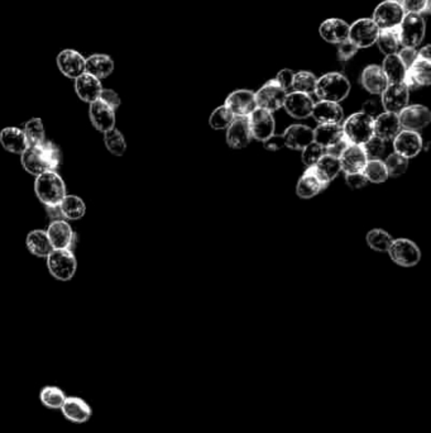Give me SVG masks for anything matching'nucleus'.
Instances as JSON below:
<instances>
[{
    "label": "nucleus",
    "instance_id": "f257e3e1",
    "mask_svg": "<svg viewBox=\"0 0 431 433\" xmlns=\"http://www.w3.org/2000/svg\"><path fill=\"white\" fill-rule=\"evenodd\" d=\"M21 163L27 172L38 177L49 171H56L61 163V151L51 142L29 145L21 155Z\"/></svg>",
    "mask_w": 431,
    "mask_h": 433
},
{
    "label": "nucleus",
    "instance_id": "f03ea898",
    "mask_svg": "<svg viewBox=\"0 0 431 433\" xmlns=\"http://www.w3.org/2000/svg\"><path fill=\"white\" fill-rule=\"evenodd\" d=\"M35 192L37 198L49 208H58L66 194V184L56 171H49L35 178Z\"/></svg>",
    "mask_w": 431,
    "mask_h": 433
},
{
    "label": "nucleus",
    "instance_id": "7ed1b4c3",
    "mask_svg": "<svg viewBox=\"0 0 431 433\" xmlns=\"http://www.w3.org/2000/svg\"><path fill=\"white\" fill-rule=\"evenodd\" d=\"M350 92V83L340 72H328L318 79L315 94L320 100L340 103Z\"/></svg>",
    "mask_w": 431,
    "mask_h": 433
},
{
    "label": "nucleus",
    "instance_id": "20e7f679",
    "mask_svg": "<svg viewBox=\"0 0 431 433\" xmlns=\"http://www.w3.org/2000/svg\"><path fill=\"white\" fill-rule=\"evenodd\" d=\"M373 123L375 118L363 112L352 114L349 118H346L344 124H341L343 135L352 145L362 146L375 136Z\"/></svg>",
    "mask_w": 431,
    "mask_h": 433
},
{
    "label": "nucleus",
    "instance_id": "39448f33",
    "mask_svg": "<svg viewBox=\"0 0 431 433\" xmlns=\"http://www.w3.org/2000/svg\"><path fill=\"white\" fill-rule=\"evenodd\" d=\"M46 259L51 275L60 281L71 280L78 269L76 257L71 250H52Z\"/></svg>",
    "mask_w": 431,
    "mask_h": 433
},
{
    "label": "nucleus",
    "instance_id": "423d86ee",
    "mask_svg": "<svg viewBox=\"0 0 431 433\" xmlns=\"http://www.w3.org/2000/svg\"><path fill=\"white\" fill-rule=\"evenodd\" d=\"M425 28L426 26H425L424 18L421 17V15L406 13L403 22L398 26L401 47L416 49L424 40Z\"/></svg>",
    "mask_w": 431,
    "mask_h": 433
},
{
    "label": "nucleus",
    "instance_id": "0eeeda50",
    "mask_svg": "<svg viewBox=\"0 0 431 433\" xmlns=\"http://www.w3.org/2000/svg\"><path fill=\"white\" fill-rule=\"evenodd\" d=\"M387 252L391 260L403 268L416 266L421 260V251L417 247L416 243L407 238L394 240Z\"/></svg>",
    "mask_w": 431,
    "mask_h": 433
},
{
    "label": "nucleus",
    "instance_id": "6e6552de",
    "mask_svg": "<svg viewBox=\"0 0 431 433\" xmlns=\"http://www.w3.org/2000/svg\"><path fill=\"white\" fill-rule=\"evenodd\" d=\"M255 95L257 108L273 113L283 107L287 92L277 83L276 79H272L262 86L258 92H255Z\"/></svg>",
    "mask_w": 431,
    "mask_h": 433
},
{
    "label": "nucleus",
    "instance_id": "1a4fd4ad",
    "mask_svg": "<svg viewBox=\"0 0 431 433\" xmlns=\"http://www.w3.org/2000/svg\"><path fill=\"white\" fill-rule=\"evenodd\" d=\"M406 15L405 9L401 4L392 0H386L378 4L373 13V22L377 24V27L382 29L395 28L398 27L400 23L403 22V17Z\"/></svg>",
    "mask_w": 431,
    "mask_h": 433
},
{
    "label": "nucleus",
    "instance_id": "9d476101",
    "mask_svg": "<svg viewBox=\"0 0 431 433\" xmlns=\"http://www.w3.org/2000/svg\"><path fill=\"white\" fill-rule=\"evenodd\" d=\"M380 35V28L377 27L373 19L371 18H361L349 26V41L358 49H367L375 44Z\"/></svg>",
    "mask_w": 431,
    "mask_h": 433
},
{
    "label": "nucleus",
    "instance_id": "9b49d317",
    "mask_svg": "<svg viewBox=\"0 0 431 433\" xmlns=\"http://www.w3.org/2000/svg\"><path fill=\"white\" fill-rule=\"evenodd\" d=\"M248 123L252 138H255L261 142L269 140L271 136L275 135V118L272 113H269L261 108H255L252 113L248 115Z\"/></svg>",
    "mask_w": 431,
    "mask_h": 433
},
{
    "label": "nucleus",
    "instance_id": "f8f14e48",
    "mask_svg": "<svg viewBox=\"0 0 431 433\" xmlns=\"http://www.w3.org/2000/svg\"><path fill=\"white\" fill-rule=\"evenodd\" d=\"M86 57L74 49H65L57 55V67L60 72L71 80L78 79L85 72Z\"/></svg>",
    "mask_w": 431,
    "mask_h": 433
},
{
    "label": "nucleus",
    "instance_id": "ddd939ff",
    "mask_svg": "<svg viewBox=\"0 0 431 433\" xmlns=\"http://www.w3.org/2000/svg\"><path fill=\"white\" fill-rule=\"evenodd\" d=\"M398 120H400L401 129L419 132L424 129L426 126H429L431 122V113L430 111L424 106L414 104V106L403 108V111L398 113Z\"/></svg>",
    "mask_w": 431,
    "mask_h": 433
},
{
    "label": "nucleus",
    "instance_id": "4468645a",
    "mask_svg": "<svg viewBox=\"0 0 431 433\" xmlns=\"http://www.w3.org/2000/svg\"><path fill=\"white\" fill-rule=\"evenodd\" d=\"M409 98H410V90L405 86L403 83L389 84L381 94L382 106L386 112L398 114L403 108L409 106Z\"/></svg>",
    "mask_w": 431,
    "mask_h": 433
},
{
    "label": "nucleus",
    "instance_id": "2eb2a0df",
    "mask_svg": "<svg viewBox=\"0 0 431 433\" xmlns=\"http://www.w3.org/2000/svg\"><path fill=\"white\" fill-rule=\"evenodd\" d=\"M89 115L92 126L101 133H105L115 128V109L104 100L96 99L90 103Z\"/></svg>",
    "mask_w": 431,
    "mask_h": 433
},
{
    "label": "nucleus",
    "instance_id": "dca6fc26",
    "mask_svg": "<svg viewBox=\"0 0 431 433\" xmlns=\"http://www.w3.org/2000/svg\"><path fill=\"white\" fill-rule=\"evenodd\" d=\"M430 60H425V58L417 56L414 64L407 69L406 76L403 79V84L409 90H416L421 86L430 85Z\"/></svg>",
    "mask_w": 431,
    "mask_h": 433
},
{
    "label": "nucleus",
    "instance_id": "f3484780",
    "mask_svg": "<svg viewBox=\"0 0 431 433\" xmlns=\"http://www.w3.org/2000/svg\"><path fill=\"white\" fill-rule=\"evenodd\" d=\"M252 141L248 117H234L230 126L226 128V143L230 149H246Z\"/></svg>",
    "mask_w": 431,
    "mask_h": 433
},
{
    "label": "nucleus",
    "instance_id": "a211bd4d",
    "mask_svg": "<svg viewBox=\"0 0 431 433\" xmlns=\"http://www.w3.org/2000/svg\"><path fill=\"white\" fill-rule=\"evenodd\" d=\"M235 117H248L257 108L255 92L241 89L230 92L224 104Z\"/></svg>",
    "mask_w": 431,
    "mask_h": 433
},
{
    "label": "nucleus",
    "instance_id": "6ab92c4d",
    "mask_svg": "<svg viewBox=\"0 0 431 433\" xmlns=\"http://www.w3.org/2000/svg\"><path fill=\"white\" fill-rule=\"evenodd\" d=\"M424 142L419 132H411V131H400V133L394 138V147L395 152L406 157L407 160L416 157L421 149H423Z\"/></svg>",
    "mask_w": 431,
    "mask_h": 433
},
{
    "label": "nucleus",
    "instance_id": "aec40b11",
    "mask_svg": "<svg viewBox=\"0 0 431 433\" xmlns=\"http://www.w3.org/2000/svg\"><path fill=\"white\" fill-rule=\"evenodd\" d=\"M314 100L310 95L303 92H292L286 95V99L283 103V108L291 117L296 120H305L311 117V112L314 108Z\"/></svg>",
    "mask_w": 431,
    "mask_h": 433
},
{
    "label": "nucleus",
    "instance_id": "412c9836",
    "mask_svg": "<svg viewBox=\"0 0 431 433\" xmlns=\"http://www.w3.org/2000/svg\"><path fill=\"white\" fill-rule=\"evenodd\" d=\"M281 138L283 147L300 151L314 142V132L305 124H292L283 132Z\"/></svg>",
    "mask_w": 431,
    "mask_h": 433
},
{
    "label": "nucleus",
    "instance_id": "4be33fe9",
    "mask_svg": "<svg viewBox=\"0 0 431 433\" xmlns=\"http://www.w3.org/2000/svg\"><path fill=\"white\" fill-rule=\"evenodd\" d=\"M47 235L53 250H70L75 238L72 227L62 220H53L47 229Z\"/></svg>",
    "mask_w": 431,
    "mask_h": 433
},
{
    "label": "nucleus",
    "instance_id": "5701e85b",
    "mask_svg": "<svg viewBox=\"0 0 431 433\" xmlns=\"http://www.w3.org/2000/svg\"><path fill=\"white\" fill-rule=\"evenodd\" d=\"M319 33L326 42L339 44L349 38V24L340 18H329L320 24Z\"/></svg>",
    "mask_w": 431,
    "mask_h": 433
},
{
    "label": "nucleus",
    "instance_id": "b1692460",
    "mask_svg": "<svg viewBox=\"0 0 431 433\" xmlns=\"http://www.w3.org/2000/svg\"><path fill=\"white\" fill-rule=\"evenodd\" d=\"M311 117L318 122L319 124H338L343 121L344 112L339 103L320 100L319 103L314 104Z\"/></svg>",
    "mask_w": 431,
    "mask_h": 433
},
{
    "label": "nucleus",
    "instance_id": "393cba45",
    "mask_svg": "<svg viewBox=\"0 0 431 433\" xmlns=\"http://www.w3.org/2000/svg\"><path fill=\"white\" fill-rule=\"evenodd\" d=\"M103 89L104 88L101 84V80L92 76L87 72H84L78 79H75V92L80 99L89 104L99 99Z\"/></svg>",
    "mask_w": 431,
    "mask_h": 433
},
{
    "label": "nucleus",
    "instance_id": "a878e982",
    "mask_svg": "<svg viewBox=\"0 0 431 433\" xmlns=\"http://www.w3.org/2000/svg\"><path fill=\"white\" fill-rule=\"evenodd\" d=\"M373 128H375V137L381 138L382 141L384 142L394 141V138L401 131L398 114L389 113V112L378 114L375 118Z\"/></svg>",
    "mask_w": 431,
    "mask_h": 433
},
{
    "label": "nucleus",
    "instance_id": "bb28decb",
    "mask_svg": "<svg viewBox=\"0 0 431 433\" xmlns=\"http://www.w3.org/2000/svg\"><path fill=\"white\" fill-rule=\"evenodd\" d=\"M368 158L362 146L350 145L339 157L340 168L346 174L362 172Z\"/></svg>",
    "mask_w": 431,
    "mask_h": 433
},
{
    "label": "nucleus",
    "instance_id": "cd10ccee",
    "mask_svg": "<svg viewBox=\"0 0 431 433\" xmlns=\"http://www.w3.org/2000/svg\"><path fill=\"white\" fill-rule=\"evenodd\" d=\"M61 411L66 418L75 423H85L92 417V411L90 405L81 398H66Z\"/></svg>",
    "mask_w": 431,
    "mask_h": 433
},
{
    "label": "nucleus",
    "instance_id": "c85d7f7f",
    "mask_svg": "<svg viewBox=\"0 0 431 433\" xmlns=\"http://www.w3.org/2000/svg\"><path fill=\"white\" fill-rule=\"evenodd\" d=\"M361 84L371 94H382L389 85V81L378 65H368L362 72Z\"/></svg>",
    "mask_w": 431,
    "mask_h": 433
},
{
    "label": "nucleus",
    "instance_id": "c756f323",
    "mask_svg": "<svg viewBox=\"0 0 431 433\" xmlns=\"http://www.w3.org/2000/svg\"><path fill=\"white\" fill-rule=\"evenodd\" d=\"M114 60L106 54H94L86 57L85 72L99 80L106 79L114 72Z\"/></svg>",
    "mask_w": 431,
    "mask_h": 433
},
{
    "label": "nucleus",
    "instance_id": "7c9ffc66",
    "mask_svg": "<svg viewBox=\"0 0 431 433\" xmlns=\"http://www.w3.org/2000/svg\"><path fill=\"white\" fill-rule=\"evenodd\" d=\"M0 143L7 151L17 155H22L24 149L29 146L23 129L18 127H7L1 129Z\"/></svg>",
    "mask_w": 431,
    "mask_h": 433
},
{
    "label": "nucleus",
    "instance_id": "2f4dec72",
    "mask_svg": "<svg viewBox=\"0 0 431 433\" xmlns=\"http://www.w3.org/2000/svg\"><path fill=\"white\" fill-rule=\"evenodd\" d=\"M328 185L323 184L319 180L314 168H307L303 177L297 181L296 194L297 197L303 199H311L316 197L319 193L324 190Z\"/></svg>",
    "mask_w": 431,
    "mask_h": 433
},
{
    "label": "nucleus",
    "instance_id": "473e14b6",
    "mask_svg": "<svg viewBox=\"0 0 431 433\" xmlns=\"http://www.w3.org/2000/svg\"><path fill=\"white\" fill-rule=\"evenodd\" d=\"M312 168H314L319 180L326 185L329 184L330 181L337 178L339 175L340 171H341L339 158L330 156L328 154L321 157Z\"/></svg>",
    "mask_w": 431,
    "mask_h": 433
},
{
    "label": "nucleus",
    "instance_id": "72a5a7b5",
    "mask_svg": "<svg viewBox=\"0 0 431 433\" xmlns=\"http://www.w3.org/2000/svg\"><path fill=\"white\" fill-rule=\"evenodd\" d=\"M27 249L32 255L37 257H47L52 252V245L47 235V231L43 229H33L27 236Z\"/></svg>",
    "mask_w": 431,
    "mask_h": 433
},
{
    "label": "nucleus",
    "instance_id": "f704fd0d",
    "mask_svg": "<svg viewBox=\"0 0 431 433\" xmlns=\"http://www.w3.org/2000/svg\"><path fill=\"white\" fill-rule=\"evenodd\" d=\"M314 132V142L318 143L323 149H328L334 143L338 142L343 137V127L341 124H319L318 127L312 129Z\"/></svg>",
    "mask_w": 431,
    "mask_h": 433
},
{
    "label": "nucleus",
    "instance_id": "c9c22d12",
    "mask_svg": "<svg viewBox=\"0 0 431 433\" xmlns=\"http://www.w3.org/2000/svg\"><path fill=\"white\" fill-rule=\"evenodd\" d=\"M382 72L387 79L389 84H401L406 76L407 67L405 66L403 60L396 54V55L386 56L382 64Z\"/></svg>",
    "mask_w": 431,
    "mask_h": 433
},
{
    "label": "nucleus",
    "instance_id": "e433bc0d",
    "mask_svg": "<svg viewBox=\"0 0 431 433\" xmlns=\"http://www.w3.org/2000/svg\"><path fill=\"white\" fill-rule=\"evenodd\" d=\"M375 43L378 44L382 54H384L386 56L396 55L397 52L401 49L398 27L380 31V35H378V38H377Z\"/></svg>",
    "mask_w": 431,
    "mask_h": 433
},
{
    "label": "nucleus",
    "instance_id": "4c0bfd02",
    "mask_svg": "<svg viewBox=\"0 0 431 433\" xmlns=\"http://www.w3.org/2000/svg\"><path fill=\"white\" fill-rule=\"evenodd\" d=\"M58 209L65 218L78 220L83 218L86 213V204L83 199L78 195H66Z\"/></svg>",
    "mask_w": 431,
    "mask_h": 433
},
{
    "label": "nucleus",
    "instance_id": "58836bf2",
    "mask_svg": "<svg viewBox=\"0 0 431 433\" xmlns=\"http://www.w3.org/2000/svg\"><path fill=\"white\" fill-rule=\"evenodd\" d=\"M362 174L367 179V181L375 184L384 183L389 178L387 169L382 160H368L366 166L362 170Z\"/></svg>",
    "mask_w": 431,
    "mask_h": 433
},
{
    "label": "nucleus",
    "instance_id": "ea45409f",
    "mask_svg": "<svg viewBox=\"0 0 431 433\" xmlns=\"http://www.w3.org/2000/svg\"><path fill=\"white\" fill-rule=\"evenodd\" d=\"M104 143L108 151L113 154L114 156L121 157L126 154L127 149L126 138L117 128H113L104 133Z\"/></svg>",
    "mask_w": 431,
    "mask_h": 433
},
{
    "label": "nucleus",
    "instance_id": "a19ab883",
    "mask_svg": "<svg viewBox=\"0 0 431 433\" xmlns=\"http://www.w3.org/2000/svg\"><path fill=\"white\" fill-rule=\"evenodd\" d=\"M40 400L42 405L51 409H61L66 400L64 391L57 386H44L40 393Z\"/></svg>",
    "mask_w": 431,
    "mask_h": 433
},
{
    "label": "nucleus",
    "instance_id": "79ce46f5",
    "mask_svg": "<svg viewBox=\"0 0 431 433\" xmlns=\"http://www.w3.org/2000/svg\"><path fill=\"white\" fill-rule=\"evenodd\" d=\"M316 81H318V78L312 72H296L294 75V80H292V89H294V92L311 95L312 92H315Z\"/></svg>",
    "mask_w": 431,
    "mask_h": 433
},
{
    "label": "nucleus",
    "instance_id": "37998d69",
    "mask_svg": "<svg viewBox=\"0 0 431 433\" xmlns=\"http://www.w3.org/2000/svg\"><path fill=\"white\" fill-rule=\"evenodd\" d=\"M366 240H367L368 246L375 251H378V252H387L391 243L394 241L389 234L383 229H380V228L369 231Z\"/></svg>",
    "mask_w": 431,
    "mask_h": 433
},
{
    "label": "nucleus",
    "instance_id": "c03bdc74",
    "mask_svg": "<svg viewBox=\"0 0 431 433\" xmlns=\"http://www.w3.org/2000/svg\"><path fill=\"white\" fill-rule=\"evenodd\" d=\"M23 132L28 141V145H40L44 142V127L42 120L32 118L23 128Z\"/></svg>",
    "mask_w": 431,
    "mask_h": 433
},
{
    "label": "nucleus",
    "instance_id": "a18cd8bd",
    "mask_svg": "<svg viewBox=\"0 0 431 433\" xmlns=\"http://www.w3.org/2000/svg\"><path fill=\"white\" fill-rule=\"evenodd\" d=\"M383 163H384V166H386L387 172H389V177H391V178L401 177L406 172L407 168H409V160L406 157L398 155L396 152L391 154L386 158V161H383Z\"/></svg>",
    "mask_w": 431,
    "mask_h": 433
},
{
    "label": "nucleus",
    "instance_id": "49530a36",
    "mask_svg": "<svg viewBox=\"0 0 431 433\" xmlns=\"http://www.w3.org/2000/svg\"><path fill=\"white\" fill-rule=\"evenodd\" d=\"M234 117L235 115L226 106H221L217 108L209 117V124L212 129H226L233 122Z\"/></svg>",
    "mask_w": 431,
    "mask_h": 433
},
{
    "label": "nucleus",
    "instance_id": "de8ad7c7",
    "mask_svg": "<svg viewBox=\"0 0 431 433\" xmlns=\"http://www.w3.org/2000/svg\"><path fill=\"white\" fill-rule=\"evenodd\" d=\"M301 151H303L301 160H303V163L306 165L307 168L314 166L321 157L326 155V149H323L321 146H319L318 143L315 142H311L310 145H307Z\"/></svg>",
    "mask_w": 431,
    "mask_h": 433
},
{
    "label": "nucleus",
    "instance_id": "09e8293b",
    "mask_svg": "<svg viewBox=\"0 0 431 433\" xmlns=\"http://www.w3.org/2000/svg\"><path fill=\"white\" fill-rule=\"evenodd\" d=\"M384 143L386 142L382 141L381 138L373 136L371 140H368L367 142L362 145L368 160H381V156L386 149Z\"/></svg>",
    "mask_w": 431,
    "mask_h": 433
},
{
    "label": "nucleus",
    "instance_id": "8fccbe9b",
    "mask_svg": "<svg viewBox=\"0 0 431 433\" xmlns=\"http://www.w3.org/2000/svg\"><path fill=\"white\" fill-rule=\"evenodd\" d=\"M403 7L406 13L421 15L430 7V0H403Z\"/></svg>",
    "mask_w": 431,
    "mask_h": 433
},
{
    "label": "nucleus",
    "instance_id": "3c124183",
    "mask_svg": "<svg viewBox=\"0 0 431 433\" xmlns=\"http://www.w3.org/2000/svg\"><path fill=\"white\" fill-rule=\"evenodd\" d=\"M358 47L352 41L346 40L344 42L338 44V58L340 61H348L358 52Z\"/></svg>",
    "mask_w": 431,
    "mask_h": 433
},
{
    "label": "nucleus",
    "instance_id": "603ef678",
    "mask_svg": "<svg viewBox=\"0 0 431 433\" xmlns=\"http://www.w3.org/2000/svg\"><path fill=\"white\" fill-rule=\"evenodd\" d=\"M350 145H352V143L349 142V140L346 138V136H343L338 142H335L332 146H330V147L326 149V154L330 155V156L339 158V157L341 156V154H343Z\"/></svg>",
    "mask_w": 431,
    "mask_h": 433
},
{
    "label": "nucleus",
    "instance_id": "864d4df0",
    "mask_svg": "<svg viewBox=\"0 0 431 433\" xmlns=\"http://www.w3.org/2000/svg\"><path fill=\"white\" fill-rule=\"evenodd\" d=\"M346 183L350 189H362L367 184V179L362 172H354V174H346Z\"/></svg>",
    "mask_w": 431,
    "mask_h": 433
},
{
    "label": "nucleus",
    "instance_id": "5fc2aeb1",
    "mask_svg": "<svg viewBox=\"0 0 431 433\" xmlns=\"http://www.w3.org/2000/svg\"><path fill=\"white\" fill-rule=\"evenodd\" d=\"M398 57L403 60L405 66L409 69L411 65L414 64V61L416 60L419 56V52L416 49H410V47H401L400 51L397 52Z\"/></svg>",
    "mask_w": 431,
    "mask_h": 433
},
{
    "label": "nucleus",
    "instance_id": "6e6d98bb",
    "mask_svg": "<svg viewBox=\"0 0 431 433\" xmlns=\"http://www.w3.org/2000/svg\"><path fill=\"white\" fill-rule=\"evenodd\" d=\"M99 99L104 100L110 107H113L115 111L121 106V98L117 92L112 89H103V92L100 94Z\"/></svg>",
    "mask_w": 431,
    "mask_h": 433
},
{
    "label": "nucleus",
    "instance_id": "4d7b16f0",
    "mask_svg": "<svg viewBox=\"0 0 431 433\" xmlns=\"http://www.w3.org/2000/svg\"><path fill=\"white\" fill-rule=\"evenodd\" d=\"M294 75H295V72L290 70V69H283V70L277 74L276 81L287 92L290 88H292Z\"/></svg>",
    "mask_w": 431,
    "mask_h": 433
},
{
    "label": "nucleus",
    "instance_id": "13d9d810",
    "mask_svg": "<svg viewBox=\"0 0 431 433\" xmlns=\"http://www.w3.org/2000/svg\"><path fill=\"white\" fill-rule=\"evenodd\" d=\"M263 146H264V149L272 151V152H277V151L282 149L283 142L281 135L271 136L269 140H266V141L263 142Z\"/></svg>",
    "mask_w": 431,
    "mask_h": 433
},
{
    "label": "nucleus",
    "instance_id": "bf43d9fd",
    "mask_svg": "<svg viewBox=\"0 0 431 433\" xmlns=\"http://www.w3.org/2000/svg\"><path fill=\"white\" fill-rule=\"evenodd\" d=\"M362 112L368 114V115H371V117H373V115L378 112V106H377V103H375V100H368V101H366V103L363 104Z\"/></svg>",
    "mask_w": 431,
    "mask_h": 433
},
{
    "label": "nucleus",
    "instance_id": "052dcab7",
    "mask_svg": "<svg viewBox=\"0 0 431 433\" xmlns=\"http://www.w3.org/2000/svg\"><path fill=\"white\" fill-rule=\"evenodd\" d=\"M431 47L428 44V46H424V47H421V50H417L419 52V57H421V58H425V60H430Z\"/></svg>",
    "mask_w": 431,
    "mask_h": 433
},
{
    "label": "nucleus",
    "instance_id": "680f3d73",
    "mask_svg": "<svg viewBox=\"0 0 431 433\" xmlns=\"http://www.w3.org/2000/svg\"><path fill=\"white\" fill-rule=\"evenodd\" d=\"M392 1H396V3H398V4H401V6H403V0H392Z\"/></svg>",
    "mask_w": 431,
    "mask_h": 433
}]
</instances>
